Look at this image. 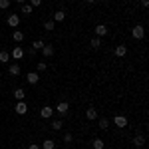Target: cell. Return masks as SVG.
<instances>
[{
    "label": "cell",
    "mask_w": 149,
    "mask_h": 149,
    "mask_svg": "<svg viewBox=\"0 0 149 149\" xmlns=\"http://www.w3.org/2000/svg\"><path fill=\"white\" fill-rule=\"evenodd\" d=\"M131 36H133L135 40H143V36H145V28H143L141 24L133 26V28H131Z\"/></svg>",
    "instance_id": "cell-1"
},
{
    "label": "cell",
    "mask_w": 149,
    "mask_h": 149,
    "mask_svg": "<svg viewBox=\"0 0 149 149\" xmlns=\"http://www.w3.org/2000/svg\"><path fill=\"white\" fill-rule=\"evenodd\" d=\"M54 115V107H50V105H44L42 109H40V117L42 119H50Z\"/></svg>",
    "instance_id": "cell-2"
},
{
    "label": "cell",
    "mask_w": 149,
    "mask_h": 149,
    "mask_svg": "<svg viewBox=\"0 0 149 149\" xmlns=\"http://www.w3.org/2000/svg\"><path fill=\"white\" fill-rule=\"evenodd\" d=\"M26 80H28V84L36 86V84L40 81V74H38V72H28V74H26Z\"/></svg>",
    "instance_id": "cell-3"
},
{
    "label": "cell",
    "mask_w": 149,
    "mask_h": 149,
    "mask_svg": "<svg viewBox=\"0 0 149 149\" xmlns=\"http://www.w3.org/2000/svg\"><path fill=\"white\" fill-rule=\"evenodd\" d=\"M113 123L119 127V129H123V127H127V117H125V115H115Z\"/></svg>",
    "instance_id": "cell-4"
},
{
    "label": "cell",
    "mask_w": 149,
    "mask_h": 149,
    "mask_svg": "<svg viewBox=\"0 0 149 149\" xmlns=\"http://www.w3.org/2000/svg\"><path fill=\"white\" fill-rule=\"evenodd\" d=\"M6 24H8L10 28H16V26L20 24V16H18V14H10V16L6 18Z\"/></svg>",
    "instance_id": "cell-5"
},
{
    "label": "cell",
    "mask_w": 149,
    "mask_h": 149,
    "mask_svg": "<svg viewBox=\"0 0 149 149\" xmlns=\"http://www.w3.org/2000/svg\"><path fill=\"white\" fill-rule=\"evenodd\" d=\"M40 52H42V56H44V58H52L56 50H54V46H52V44H44V48H42Z\"/></svg>",
    "instance_id": "cell-6"
},
{
    "label": "cell",
    "mask_w": 149,
    "mask_h": 149,
    "mask_svg": "<svg viewBox=\"0 0 149 149\" xmlns=\"http://www.w3.org/2000/svg\"><path fill=\"white\" fill-rule=\"evenodd\" d=\"M56 109H58V113H60V115H66V113H68V109H70V103L68 102H60L56 105Z\"/></svg>",
    "instance_id": "cell-7"
},
{
    "label": "cell",
    "mask_w": 149,
    "mask_h": 149,
    "mask_svg": "<svg viewBox=\"0 0 149 149\" xmlns=\"http://www.w3.org/2000/svg\"><path fill=\"white\" fill-rule=\"evenodd\" d=\"M95 36H97V38L107 36V26H105V24H97V26H95Z\"/></svg>",
    "instance_id": "cell-8"
},
{
    "label": "cell",
    "mask_w": 149,
    "mask_h": 149,
    "mask_svg": "<svg viewBox=\"0 0 149 149\" xmlns=\"http://www.w3.org/2000/svg\"><path fill=\"white\" fill-rule=\"evenodd\" d=\"M14 111L18 115H24L26 111H28V105H26V102H18L16 103V107H14Z\"/></svg>",
    "instance_id": "cell-9"
},
{
    "label": "cell",
    "mask_w": 149,
    "mask_h": 149,
    "mask_svg": "<svg viewBox=\"0 0 149 149\" xmlns=\"http://www.w3.org/2000/svg\"><path fill=\"white\" fill-rule=\"evenodd\" d=\"M22 56H24V50H22V46H16L14 50H12V54H10V58H12V60H20Z\"/></svg>",
    "instance_id": "cell-10"
},
{
    "label": "cell",
    "mask_w": 149,
    "mask_h": 149,
    "mask_svg": "<svg viewBox=\"0 0 149 149\" xmlns=\"http://www.w3.org/2000/svg\"><path fill=\"white\" fill-rule=\"evenodd\" d=\"M14 97H16L18 102H26V92H24L22 88H16V90H14Z\"/></svg>",
    "instance_id": "cell-11"
},
{
    "label": "cell",
    "mask_w": 149,
    "mask_h": 149,
    "mask_svg": "<svg viewBox=\"0 0 149 149\" xmlns=\"http://www.w3.org/2000/svg\"><path fill=\"white\" fill-rule=\"evenodd\" d=\"M127 54V46L125 44H119V46H115V56L117 58H123Z\"/></svg>",
    "instance_id": "cell-12"
},
{
    "label": "cell",
    "mask_w": 149,
    "mask_h": 149,
    "mask_svg": "<svg viewBox=\"0 0 149 149\" xmlns=\"http://www.w3.org/2000/svg\"><path fill=\"white\" fill-rule=\"evenodd\" d=\"M86 117H88L90 121L97 119V109H95V107H88V109H86Z\"/></svg>",
    "instance_id": "cell-13"
},
{
    "label": "cell",
    "mask_w": 149,
    "mask_h": 149,
    "mask_svg": "<svg viewBox=\"0 0 149 149\" xmlns=\"http://www.w3.org/2000/svg\"><path fill=\"white\" fill-rule=\"evenodd\" d=\"M133 145H135V149H141L145 145V137H143V135H135V137H133Z\"/></svg>",
    "instance_id": "cell-14"
},
{
    "label": "cell",
    "mask_w": 149,
    "mask_h": 149,
    "mask_svg": "<svg viewBox=\"0 0 149 149\" xmlns=\"http://www.w3.org/2000/svg\"><path fill=\"white\" fill-rule=\"evenodd\" d=\"M54 22H64L66 20V12L64 10H58V12H54V18H52Z\"/></svg>",
    "instance_id": "cell-15"
},
{
    "label": "cell",
    "mask_w": 149,
    "mask_h": 149,
    "mask_svg": "<svg viewBox=\"0 0 149 149\" xmlns=\"http://www.w3.org/2000/svg\"><path fill=\"white\" fill-rule=\"evenodd\" d=\"M8 74L10 76H20V66L18 64H10L8 66Z\"/></svg>",
    "instance_id": "cell-16"
},
{
    "label": "cell",
    "mask_w": 149,
    "mask_h": 149,
    "mask_svg": "<svg viewBox=\"0 0 149 149\" xmlns=\"http://www.w3.org/2000/svg\"><path fill=\"white\" fill-rule=\"evenodd\" d=\"M50 127H52V129H56V131H60V129L64 127V121H62V119H52Z\"/></svg>",
    "instance_id": "cell-17"
},
{
    "label": "cell",
    "mask_w": 149,
    "mask_h": 149,
    "mask_svg": "<svg viewBox=\"0 0 149 149\" xmlns=\"http://www.w3.org/2000/svg\"><path fill=\"white\" fill-rule=\"evenodd\" d=\"M20 12H22L24 16H30L32 14V6L30 4H20Z\"/></svg>",
    "instance_id": "cell-18"
},
{
    "label": "cell",
    "mask_w": 149,
    "mask_h": 149,
    "mask_svg": "<svg viewBox=\"0 0 149 149\" xmlns=\"http://www.w3.org/2000/svg\"><path fill=\"white\" fill-rule=\"evenodd\" d=\"M54 147H56L54 139H44V141H42V149H54Z\"/></svg>",
    "instance_id": "cell-19"
},
{
    "label": "cell",
    "mask_w": 149,
    "mask_h": 149,
    "mask_svg": "<svg viewBox=\"0 0 149 149\" xmlns=\"http://www.w3.org/2000/svg\"><path fill=\"white\" fill-rule=\"evenodd\" d=\"M0 62H2V64H8V62H10V52L2 50V52H0Z\"/></svg>",
    "instance_id": "cell-20"
},
{
    "label": "cell",
    "mask_w": 149,
    "mask_h": 149,
    "mask_svg": "<svg viewBox=\"0 0 149 149\" xmlns=\"http://www.w3.org/2000/svg\"><path fill=\"white\" fill-rule=\"evenodd\" d=\"M90 46H92L93 50H97V48L102 46V38H97V36H95V38H92V40H90Z\"/></svg>",
    "instance_id": "cell-21"
},
{
    "label": "cell",
    "mask_w": 149,
    "mask_h": 149,
    "mask_svg": "<svg viewBox=\"0 0 149 149\" xmlns=\"http://www.w3.org/2000/svg\"><path fill=\"white\" fill-rule=\"evenodd\" d=\"M44 44H46L44 40H34V42H32V48H34L36 52H40V50L44 48Z\"/></svg>",
    "instance_id": "cell-22"
},
{
    "label": "cell",
    "mask_w": 149,
    "mask_h": 149,
    "mask_svg": "<svg viewBox=\"0 0 149 149\" xmlns=\"http://www.w3.org/2000/svg\"><path fill=\"white\" fill-rule=\"evenodd\" d=\"M54 28H56V22H54V20H46V22H44V30H46V32H52Z\"/></svg>",
    "instance_id": "cell-23"
},
{
    "label": "cell",
    "mask_w": 149,
    "mask_h": 149,
    "mask_svg": "<svg viewBox=\"0 0 149 149\" xmlns=\"http://www.w3.org/2000/svg\"><path fill=\"white\" fill-rule=\"evenodd\" d=\"M97 125H100V129H107V127L111 125V123H109V119H107V117H102V119H100V123H97Z\"/></svg>",
    "instance_id": "cell-24"
},
{
    "label": "cell",
    "mask_w": 149,
    "mask_h": 149,
    "mask_svg": "<svg viewBox=\"0 0 149 149\" xmlns=\"http://www.w3.org/2000/svg\"><path fill=\"white\" fill-rule=\"evenodd\" d=\"M12 40H14V42H22V40H24V34L20 32V30H16V32L12 34Z\"/></svg>",
    "instance_id": "cell-25"
},
{
    "label": "cell",
    "mask_w": 149,
    "mask_h": 149,
    "mask_svg": "<svg viewBox=\"0 0 149 149\" xmlns=\"http://www.w3.org/2000/svg\"><path fill=\"white\" fill-rule=\"evenodd\" d=\"M93 149H103L105 147V143H103V139H93Z\"/></svg>",
    "instance_id": "cell-26"
},
{
    "label": "cell",
    "mask_w": 149,
    "mask_h": 149,
    "mask_svg": "<svg viewBox=\"0 0 149 149\" xmlns=\"http://www.w3.org/2000/svg\"><path fill=\"white\" fill-rule=\"evenodd\" d=\"M36 68H38V74H42V72H46L48 64H46V62H38V66H36Z\"/></svg>",
    "instance_id": "cell-27"
},
{
    "label": "cell",
    "mask_w": 149,
    "mask_h": 149,
    "mask_svg": "<svg viewBox=\"0 0 149 149\" xmlns=\"http://www.w3.org/2000/svg\"><path fill=\"white\" fill-rule=\"evenodd\" d=\"M72 141H74V135H72L70 131H68V133H64V143H68V145H70Z\"/></svg>",
    "instance_id": "cell-28"
},
{
    "label": "cell",
    "mask_w": 149,
    "mask_h": 149,
    "mask_svg": "<svg viewBox=\"0 0 149 149\" xmlns=\"http://www.w3.org/2000/svg\"><path fill=\"white\" fill-rule=\"evenodd\" d=\"M8 6H10V0H0V8L2 10H6Z\"/></svg>",
    "instance_id": "cell-29"
},
{
    "label": "cell",
    "mask_w": 149,
    "mask_h": 149,
    "mask_svg": "<svg viewBox=\"0 0 149 149\" xmlns=\"http://www.w3.org/2000/svg\"><path fill=\"white\" fill-rule=\"evenodd\" d=\"M30 6L34 8V6H42V0H30Z\"/></svg>",
    "instance_id": "cell-30"
},
{
    "label": "cell",
    "mask_w": 149,
    "mask_h": 149,
    "mask_svg": "<svg viewBox=\"0 0 149 149\" xmlns=\"http://www.w3.org/2000/svg\"><path fill=\"white\" fill-rule=\"evenodd\" d=\"M26 54H28V56H36V54H38V52H36L34 48L30 46V48H28V50H26Z\"/></svg>",
    "instance_id": "cell-31"
},
{
    "label": "cell",
    "mask_w": 149,
    "mask_h": 149,
    "mask_svg": "<svg viewBox=\"0 0 149 149\" xmlns=\"http://www.w3.org/2000/svg\"><path fill=\"white\" fill-rule=\"evenodd\" d=\"M141 6H143V8H147V6H149V0H141Z\"/></svg>",
    "instance_id": "cell-32"
},
{
    "label": "cell",
    "mask_w": 149,
    "mask_h": 149,
    "mask_svg": "<svg viewBox=\"0 0 149 149\" xmlns=\"http://www.w3.org/2000/svg\"><path fill=\"white\" fill-rule=\"evenodd\" d=\"M28 149H40V145H38V143H32V145H30Z\"/></svg>",
    "instance_id": "cell-33"
},
{
    "label": "cell",
    "mask_w": 149,
    "mask_h": 149,
    "mask_svg": "<svg viewBox=\"0 0 149 149\" xmlns=\"http://www.w3.org/2000/svg\"><path fill=\"white\" fill-rule=\"evenodd\" d=\"M16 2H18V4H26V0H16Z\"/></svg>",
    "instance_id": "cell-34"
},
{
    "label": "cell",
    "mask_w": 149,
    "mask_h": 149,
    "mask_svg": "<svg viewBox=\"0 0 149 149\" xmlns=\"http://www.w3.org/2000/svg\"><path fill=\"white\" fill-rule=\"evenodd\" d=\"M86 2H88V4H93V2H95V0H86Z\"/></svg>",
    "instance_id": "cell-35"
},
{
    "label": "cell",
    "mask_w": 149,
    "mask_h": 149,
    "mask_svg": "<svg viewBox=\"0 0 149 149\" xmlns=\"http://www.w3.org/2000/svg\"><path fill=\"white\" fill-rule=\"evenodd\" d=\"M0 80H2V72H0Z\"/></svg>",
    "instance_id": "cell-36"
}]
</instances>
